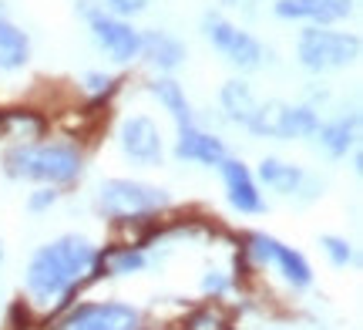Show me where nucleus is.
Returning a JSON list of instances; mask_svg holds the SVG:
<instances>
[{"label": "nucleus", "mask_w": 363, "mask_h": 330, "mask_svg": "<svg viewBox=\"0 0 363 330\" xmlns=\"http://www.w3.org/2000/svg\"><path fill=\"white\" fill-rule=\"evenodd\" d=\"M94 263H98V253L88 239L61 236L34 253V260L27 266V290L34 293V300L51 304L54 297L74 290Z\"/></svg>", "instance_id": "nucleus-1"}, {"label": "nucleus", "mask_w": 363, "mask_h": 330, "mask_svg": "<svg viewBox=\"0 0 363 330\" xmlns=\"http://www.w3.org/2000/svg\"><path fill=\"white\" fill-rule=\"evenodd\" d=\"M13 179H34V182H71L81 172V155L71 145H17L4 159Z\"/></svg>", "instance_id": "nucleus-2"}, {"label": "nucleus", "mask_w": 363, "mask_h": 330, "mask_svg": "<svg viewBox=\"0 0 363 330\" xmlns=\"http://www.w3.org/2000/svg\"><path fill=\"white\" fill-rule=\"evenodd\" d=\"M296 54L306 71H316V75L337 71V67L360 57V38L357 34H337V31H326V27H313V31L299 34Z\"/></svg>", "instance_id": "nucleus-3"}, {"label": "nucleus", "mask_w": 363, "mask_h": 330, "mask_svg": "<svg viewBox=\"0 0 363 330\" xmlns=\"http://www.w3.org/2000/svg\"><path fill=\"white\" fill-rule=\"evenodd\" d=\"M259 138H310L320 128L316 111L306 105H286V101H266L256 108L252 121L246 125Z\"/></svg>", "instance_id": "nucleus-4"}, {"label": "nucleus", "mask_w": 363, "mask_h": 330, "mask_svg": "<svg viewBox=\"0 0 363 330\" xmlns=\"http://www.w3.org/2000/svg\"><path fill=\"white\" fill-rule=\"evenodd\" d=\"M98 202L108 216H148L169 206L165 189L145 182H131V179H108L98 189Z\"/></svg>", "instance_id": "nucleus-5"}, {"label": "nucleus", "mask_w": 363, "mask_h": 330, "mask_svg": "<svg viewBox=\"0 0 363 330\" xmlns=\"http://www.w3.org/2000/svg\"><path fill=\"white\" fill-rule=\"evenodd\" d=\"M202 27H206V38L212 40L233 65H239V67L262 65V44L252 38V34L233 27L229 21H222L219 13H206V17H202Z\"/></svg>", "instance_id": "nucleus-6"}, {"label": "nucleus", "mask_w": 363, "mask_h": 330, "mask_svg": "<svg viewBox=\"0 0 363 330\" xmlns=\"http://www.w3.org/2000/svg\"><path fill=\"white\" fill-rule=\"evenodd\" d=\"M57 330H138V310L125 304H88L67 314Z\"/></svg>", "instance_id": "nucleus-7"}, {"label": "nucleus", "mask_w": 363, "mask_h": 330, "mask_svg": "<svg viewBox=\"0 0 363 330\" xmlns=\"http://www.w3.org/2000/svg\"><path fill=\"white\" fill-rule=\"evenodd\" d=\"M91 17V34L101 44L104 51L111 54V61H131L138 57V44H142V34L131 24L118 21V17H108L101 11H88Z\"/></svg>", "instance_id": "nucleus-8"}, {"label": "nucleus", "mask_w": 363, "mask_h": 330, "mask_svg": "<svg viewBox=\"0 0 363 330\" xmlns=\"http://www.w3.org/2000/svg\"><path fill=\"white\" fill-rule=\"evenodd\" d=\"M121 152L138 165H155L162 159V132L148 115H131L121 121Z\"/></svg>", "instance_id": "nucleus-9"}, {"label": "nucleus", "mask_w": 363, "mask_h": 330, "mask_svg": "<svg viewBox=\"0 0 363 330\" xmlns=\"http://www.w3.org/2000/svg\"><path fill=\"white\" fill-rule=\"evenodd\" d=\"M252 253H256L259 260H272V263L279 266V273H283L293 287H310L313 270L296 250H289V246H283V243H276L272 236H252Z\"/></svg>", "instance_id": "nucleus-10"}, {"label": "nucleus", "mask_w": 363, "mask_h": 330, "mask_svg": "<svg viewBox=\"0 0 363 330\" xmlns=\"http://www.w3.org/2000/svg\"><path fill=\"white\" fill-rule=\"evenodd\" d=\"M222 179H225V192H229V202H233L239 212H259L262 209V196L249 169L239 159H222L219 162Z\"/></svg>", "instance_id": "nucleus-11"}, {"label": "nucleus", "mask_w": 363, "mask_h": 330, "mask_svg": "<svg viewBox=\"0 0 363 330\" xmlns=\"http://www.w3.org/2000/svg\"><path fill=\"white\" fill-rule=\"evenodd\" d=\"M175 155L185 162H202V165H219L225 159V145H222L216 135L199 132L192 125H182L179 128V145H175Z\"/></svg>", "instance_id": "nucleus-12"}, {"label": "nucleus", "mask_w": 363, "mask_h": 330, "mask_svg": "<svg viewBox=\"0 0 363 330\" xmlns=\"http://www.w3.org/2000/svg\"><path fill=\"white\" fill-rule=\"evenodd\" d=\"M138 54H145V61H148V65L162 67V71H172V67L182 65L185 48H182L172 34H165V31H148V34H142Z\"/></svg>", "instance_id": "nucleus-13"}, {"label": "nucleus", "mask_w": 363, "mask_h": 330, "mask_svg": "<svg viewBox=\"0 0 363 330\" xmlns=\"http://www.w3.org/2000/svg\"><path fill=\"white\" fill-rule=\"evenodd\" d=\"M219 98H222V108L229 111V119L239 121V125H249L252 115H256V108H259V101H256V94H252V88L246 81H225Z\"/></svg>", "instance_id": "nucleus-14"}, {"label": "nucleus", "mask_w": 363, "mask_h": 330, "mask_svg": "<svg viewBox=\"0 0 363 330\" xmlns=\"http://www.w3.org/2000/svg\"><path fill=\"white\" fill-rule=\"evenodd\" d=\"M259 179L266 189L272 192H296L299 182H303V172L296 165H289V162H279V159H262L259 162Z\"/></svg>", "instance_id": "nucleus-15"}, {"label": "nucleus", "mask_w": 363, "mask_h": 330, "mask_svg": "<svg viewBox=\"0 0 363 330\" xmlns=\"http://www.w3.org/2000/svg\"><path fill=\"white\" fill-rule=\"evenodd\" d=\"M316 135L330 155H347V148L353 145V135H357V119H337L330 125H320Z\"/></svg>", "instance_id": "nucleus-16"}, {"label": "nucleus", "mask_w": 363, "mask_h": 330, "mask_svg": "<svg viewBox=\"0 0 363 330\" xmlns=\"http://www.w3.org/2000/svg\"><path fill=\"white\" fill-rule=\"evenodd\" d=\"M27 61V38L11 21L0 17V67H21Z\"/></svg>", "instance_id": "nucleus-17"}, {"label": "nucleus", "mask_w": 363, "mask_h": 330, "mask_svg": "<svg viewBox=\"0 0 363 330\" xmlns=\"http://www.w3.org/2000/svg\"><path fill=\"white\" fill-rule=\"evenodd\" d=\"M152 94H155L162 105L172 111V119L182 125H192V111H189V101H185V94H182V88L175 84L172 78H158L155 84H152Z\"/></svg>", "instance_id": "nucleus-18"}, {"label": "nucleus", "mask_w": 363, "mask_h": 330, "mask_svg": "<svg viewBox=\"0 0 363 330\" xmlns=\"http://www.w3.org/2000/svg\"><path fill=\"white\" fill-rule=\"evenodd\" d=\"M276 13H279V17H293V21L310 17L316 24H330V21H333L330 11L323 7V0H276Z\"/></svg>", "instance_id": "nucleus-19"}, {"label": "nucleus", "mask_w": 363, "mask_h": 330, "mask_svg": "<svg viewBox=\"0 0 363 330\" xmlns=\"http://www.w3.org/2000/svg\"><path fill=\"white\" fill-rule=\"evenodd\" d=\"M145 266V256L138 250H121L108 256V273L111 277H125V273H135Z\"/></svg>", "instance_id": "nucleus-20"}, {"label": "nucleus", "mask_w": 363, "mask_h": 330, "mask_svg": "<svg viewBox=\"0 0 363 330\" xmlns=\"http://www.w3.org/2000/svg\"><path fill=\"white\" fill-rule=\"evenodd\" d=\"M323 250H326V256H330L337 266H350L353 263V246L347 243V239L323 236Z\"/></svg>", "instance_id": "nucleus-21"}, {"label": "nucleus", "mask_w": 363, "mask_h": 330, "mask_svg": "<svg viewBox=\"0 0 363 330\" xmlns=\"http://www.w3.org/2000/svg\"><path fill=\"white\" fill-rule=\"evenodd\" d=\"M185 330H229V327H225V317L219 310H199V314L189 317Z\"/></svg>", "instance_id": "nucleus-22"}, {"label": "nucleus", "mask_w": 363, "mask_h": 330, "mask_svg": "<svg viewBox=\"0 0 363 330\" xmlns=\"http://www.w3.org/2000/svg\"><path fill=\"white\" fill-rule=\"evenodd\" d=\"M323 7L330 11L333 21H340V17H347V13L353 11V0H323Z\"/></svg>", "instance_id": "nucleus-23"}, {"label": "nucleus", "mask_w": 363, "mask_h": 330, "mask_svg": "<svg viewBox=\"0 0 363 330\" xmlns=\"http://www.w3.org/2000/svg\"><path fill=\"white\" fill-rule=\"evenodd\" d=\"M108 4H111L118 13H138V11H145V0H108Z\"/></svg>", "instance_id": "nucleus-24"}, {"label": "nucleus", "mask_w": 363, "mask_h": 330, "mask_svg": "<svg viewBox=\"0 0 363 330\" xmlns=\"http://www.w3.org/2000/svg\"><path fill=\"white\" fill-rule=\"evenodd\" d=\"M54 199H57V192L44 189V192H38V196H30V209H44V206H51Z\"/></svg>", "instance_id": "nucleus-25"}, {"label": "nucleus", "mask_w": 363, "mask_h": 330, "mask_svg": "<svg viewBox=\"0 0 363 330\" xmlns=\"http://www.w3.org/2000/svg\"><path fill=\"white\" fill-rule=\"evenodd\" d=\"M88 84H91V92H104V88L111 84V78H101V75H88Z\"/></svg>", "instance_id": "nucleus-26"}, {"label": "nucleus", "mask_w": 363, "mask_h": 330, "mask_svg": "<svg viewBox=\"0 0 363 330\" xmlns=\"http://www.w3.org/2000/svg\"><path fill=\"white\" fill-rule=\"evenodd\" d=\"M0 260H4V250H0Z\"/></svg>", "instance_id": "nucleus-27"}]
</instances>
